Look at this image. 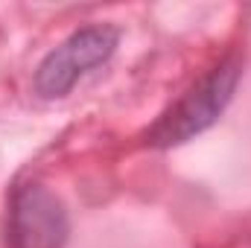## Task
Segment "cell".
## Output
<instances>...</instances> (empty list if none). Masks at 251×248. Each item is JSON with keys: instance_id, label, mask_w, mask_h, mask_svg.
Returning <instances> with one entry per match:
<instances>
[{"instance_id": "6da1fadb", "label": "cell", "mask_w": 251, "mask_h": 248, "mask_svg": "<svg viewBox=\"0 0 251 248\" xmlns=\"http://www.w3.org/2000/svg\"><path fill=\"white\" fill-rule=\"evenodd\" d=\"M240 73H243V62L237 56L222 59L149 128L146 140L152 146H178V143L190 140L193 134H201L207 125L219 120V114L231 102Z\"/></svg>"}, {"instance_id": "7a4b0ae2", "label": "cell", "mask_w": 251, "mask_h": 248, "mask_svg": "<svg viewBox=\"0 0 251 248\" xmlns=\"http://www.w3.org/2000/svg\"><path fill=\"white\" fill-rule=\"evenodd\" d=\"M117 29L114 26H85L79 32H73L67 41H62L44 62L35 70V91L44 99H56L64 97L85 73H91L94 67L105 64L114 50H117Z\"/></svg>"}, {"instance_id": "3957f363", "label": "cell", "mask_w": 251, "mask_h": 248, "mask_svg": "<svg viewBox=\"0 0 251 248\" xmlns=\"http://www.w3.org/2000/svg\"><path fill=\"white\" fill-rule=\"evenodd\" d=\"M9 240L15 248H62L67 213L56 193L41 184L18 187L9 210Z\"/></svg>"}]
</instances>
